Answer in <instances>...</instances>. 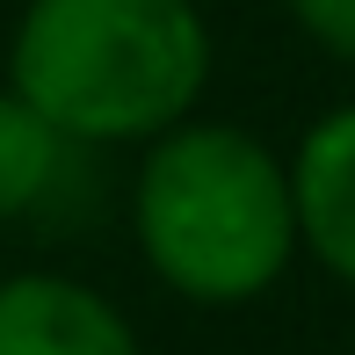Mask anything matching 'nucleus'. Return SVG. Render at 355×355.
<instances>
[{
    "label": "nucleus",
    "instance_id": "20e7f679",
    "mask_svg": "<svg viewBox=\"0 0 355 355\" xmlns=\"http://www.w3.org/2000/svg\"><path fill=\"white\" fill-rule=\"evenodd\" d=\"M283 159L297 203V254H312L341 290H355V102L312 116Z\"/></svg>",
    "mask_w": 355,
    "mask_h": 355
},
{
    "label": "nucleus",
    "instance_id": "39448f33",
    "mask_svg": "<svg viewBox=\"0 0 355 355\" xmlns=\"http://www.w3.org/2000/svg\"><path fill=\"white\" fill-rule=\"evenodd\" d=\"M73 167H80V145L58 138L22 94L0 87V225L44 218L58 196H66Z\"/></svg>",
    "mask_w": 355,
    "mask_h": 355
},
{
    "label": "nucleus",
    "instance_id": "7ed1b4c3",
    "mask_svg": "<svg viewBox=\"0 0 355 355\" xmlns=\"http://www.w3.org/2000/svg\"><path fill=\"white\" fill-rule=\"evenodd\" d=\"M0 355H145L116 297L58 268L0 276Z\"/></svg>",
    "mask_w": 355,
    "mask_h": 355
},
{
    "label": "nucleus",
    "instance_id": "f03ea898",
    "mask_svg": "<svg viewBox=\"0 0 355 355\" xmlns=\"http://www.w3.org/2000/svg\"><path fill=\"white\" fill-rule=\"evenodd\" d=\"M211 58L196 0H29L8 37V94L80 153L153 145L196 116Z\"/></svg>",
    "mask_w": 355,
    "mask_h": 355
},
{
    "label": "nucleus",
    "instance_id": "423d86ee",
    "mask_svg": "<svg viewBox=\"0 0 355 355\" xmlns=\"http://www.w3.org/2000/svg\"><path fill=\"white\" fill-rule=\"evenodd\" d=\"M283 8H290V22H297L327 58L355 66V0H283Z\"/></svg>",
    "mask_w": 355,
    "mask_h": 355
},
{
    "label": "nucleus",
    "instance_id": "f257e3e1",
    "mask_svg": "<svg viewBox=\"0 0 355 355\" xmlns=\"http://www.w3.org/2000/svg\"><path fill=\"white\" fill-rule=\"evenodd\" d=\"M131 239L182 304L239 312L297 261L290 159L247 123L189 116L159 131L131 182Z\"/></svg>",
    "mask_w": 355,
    "mask_h": 355
}]
</instances>
